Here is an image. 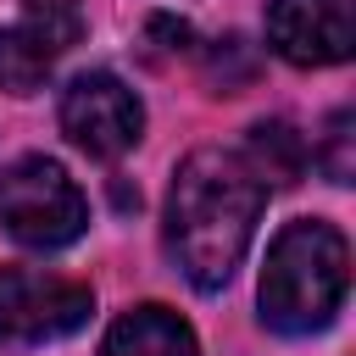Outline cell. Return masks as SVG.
I'll list each match as a JSON object with an SVG mask.
<instances>
[{"mask_svg":"<svg viewBox=\"0 0 356 356\" xmlns=\"http://www.w3.org/2000/svg\"><path fill=\"white\" fill-rule=\"evenodd\" d=\"M89 312H95L89 284H72L39 267H0V345L67 339L89 323Z\"/></svg>","mask_w":356,"mask_h":356,"instance_id":"cell-4","label":"cell"},{"mask_svg":"<svg viewBox=\"0 0 356 356\" xmlns=\"http://www.w3.org/2000/svg\"><path fill=\"white\" fill-rule=\"evenodd\" d=\"M245 167L261 178V189H273V184H295L300 172H306V161H312V150H306V139L289 128V122H256L250 128V139H245Z\"/></svg>","mask_w":356,"mask_h":356,"instance_id":"cell-9","label":"cell"},{"mask_svg":"<svg viewBox=\"0 0 356 356\" xmlns=\"http://www.w3.org/2000/svg\"><path fill=\"white\" fill-rule=\"evenodd\" d=\"M267 44L289 67H334L356 50L350 0H267Z\"/></svg>","mask_w":356,"mask_h":356,"instance_id":"cell-7","label":"cell"},{"mask_svg":"<svg viewBox=\"0 0 356 356\" xmlns=\"http://www.w3.org/2000/svg\"><path fill=\"white\" fill-rule=\"evenodd\" d=\"M261 206H267V189L245 167L239 150L206 145L178 161L172 189H167V256L200 295L234 278V267L245 261L256 239Z\"/></svg>","mask_w":356,"mask_h":356,"instance_id":"cell-1","label":"cell"},{"mask_svg":"<svg viewBox=\"0 0 356 356\" xmlns=\"http://www.w3.org/2000/svg\"><path fill=\"white\" fill-rule=\"evenodd\" d=\"M350 128H356L350 111L328 117V134H323V150H317V167L328 172V184H350Z\"/></svg>","mask_w":356,"mask_h":356,"instance_id":"cell-10","label":"cell"},{"mask_svg":"<svg viewBox=\"0 0 356 356\" xmlns=\"http://www.w3.org/2000/svg\"><path fill=\"white\" fill-rule=\"evenodd\" d=\"M83 11L78 0H22V11L0 28V89L6 95H33L56 61L78 44Z\"/></svg>","mask_w":356,"mask_h":356,"instance_id":"cell-6","label":"cell"},{"mask_svg":"<svg viewBox=\"0 0 356 356\" xmlns=\"http://www.w3.org/2000/svg\"><path fill=\"white\" fill-rule=\"evenodd\" d=\"M100 356H200L195 328L172 312V306H134L106 328Z\"/></svg>","mask_w":356,"mask_h":356,"instance_id":"cell-8","label":"cell"},{"mask_svg":"<svg viewBox=\"0 0 356 356\" xmlns=\"http://www.w3.org/2000/svg\"><path fill=\"white\" fill-rule=\"evenodd\" d=\"M350 289V245L334 222L323 217H295L273 234L267 245V267H261V323L273 334H317L334 323V312L345 306Z\"/></svg>","mask_w":356,"mask_h":356,"instance_id":"cell-2","label":"cell"},{"mask_svg":"<svg viewBox=\"0 0 356 356\" xmlns=\"http://www.w3.org/2000/svg\"><path fill=\"white\" fill-rule=\"evenodd\" d=\"M0 228L28 250H61L89 228V200L50 156H22L0 172Z\"/></svg>","mask_w":356,"mask_h":356,"instance_id":"cell-3","label":"cell"},{"mask_svg":"<svg viewBox=\"0 0 356 356\" xmlns=\"http://www.w3.org/2000/svg\"><path fill=\"white\" fill-rule=\"evenodd\" d=\"M61 134L95 156V161H117L122 150L139 145L145 134V106L139 95L117 78V72H78L61 89Z\"/></svg>","mask_w":356,"mask_h":356,"instance_id":"cell-5","label":"cell"}]
</instances>
